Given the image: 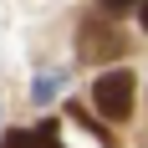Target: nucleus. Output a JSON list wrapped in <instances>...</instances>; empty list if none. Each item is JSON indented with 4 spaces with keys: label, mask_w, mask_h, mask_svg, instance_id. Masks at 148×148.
Wrapping results in <instances>:
<instances>
[{
    "label": "nucleus",
    "mask_w": 148,
    "mask_h": 148,
    "mask_svg": "<svg viewBox=\"0 0 148 148\" xmlns=\"http://www.w3.org/2000/svg\"><path fill=\"white\" fill-rule=\"evenodd\" d=\"M123 51H128V41H123V31L107 15H87L77 26V56L82 61H118Z\"/></svg>",
    "instance_id": "1"
},
{
    "label": "nucleus",
    "mask_w": 148,
    "mask_h": 148,
    "mask_svg": "<svg viewBox=\"0 0 148 148\" xmlns=\"http://www.w3.org/2000/svg\"><path fill=\"white\" fill-rule=\"evenodd\" d=\"M133 72H102L97 82H92V102H97V112H102L107 123H123L128 112H133Z\"/></svg>",
    "instance_id": "2"
},
{
    "label": "nucleus",
    "mask_w": 148,
    "mask_h": 148,
    "mask_svg": "<svg viewBox=\"0 0 148 148\" xmlns=\"http://www.w3.org/2000/svg\"><path fill=\"white\" fill-rule=\"evenodd\" d=\"M0 148H61V138H56V123H36L31 133H5Z\"/></svg>",
    "instance_id": "3"
},
{
    "label": "nucleus",
    "mask_w": 148,
    "mask_h": 148,
    "mask_svg": "<svg viewBox=\"0 0 148 148\" xmlns=\"http://www.w3.org/2000/svg\"><path fill=\"white\" fill-rule=\"evenodd\" d=\"M97 5H102V15H107V21H118V15H128V10H138L143 0H97Z\"/></svg>",
    "instance_id": "4"
},
{
    "label": "nucleus",
    "mask_w": 148,
    "mask_h": 148,
    "mask_svg": "<svg viewBox=\"0 0 148 148\" xmlns=\"http://www.w3.org/2000/svg\"><path fill=\"white\" fill-rule=\"evenodd\" d=\"M138 21H143V31H148V0H143V5H138Z\"/></svg>",
    "instance_id": "5"
}]
</instances>
